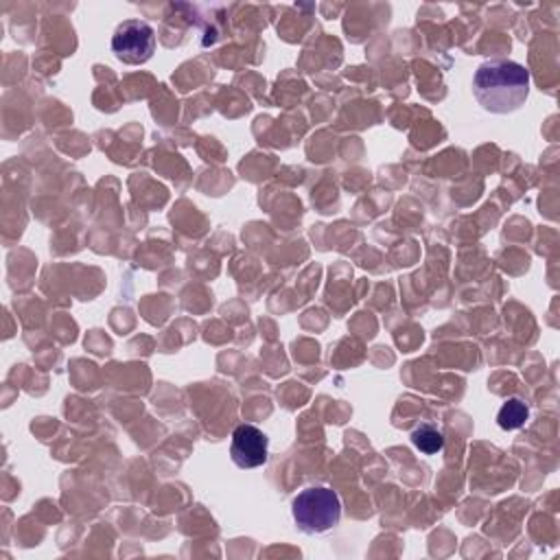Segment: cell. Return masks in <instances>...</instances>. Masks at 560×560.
I'll list each match as a JSON object with an SVG mask.
<instances>
[{
  "instance_id": "obj_5",
  "label": "cell",
  "mask_w": 560,
  "mask_h": 560,
  "mask_svg": "<svg viewBox=\"0 0 560 560\" xmlns=\"http://www.w3.org/2000/svg\"><path fill=\"white\" fill-rule=\"evenodd\" d=\"M527 418H529L527 405L521 398H508L497 413V424L503 431H514V429H521L527 422Z\"/></svg>"
},
{
  "instance_id": "obj_6",
  "label": "cell",
  "mask_w": 560,
  "mask_h": 560,
  "mask_svg": "<svg viewBox=\"0 0 560 560\" xmlns=\"http://www.w3.org/2000/svg\"><path fill=\"white\" fill-rule=\"evenodd\" d=\"M413 446L424 455H435L444 448V435L433 424H420L411 431Z\"/></svg>"
},
{
  "instance_id": "obj_3",
  "label": "cell",
  "mask_w": 560,
  "mask_h": 560,
  "mask_svg": "<svg viewBox=\"0 0 560 560\" xmlns=\"http://www.w3.org/2000/svg\"><path fill=\"white\" fill-rule=\"evenodd\" d=\"M112 50L122 63H144L155 52V31L142 20H125L112 35Z\"/></svg>"
},
{
  "instance_id": "obj_1",
  "label": "cell",
  "mask_w": 560,
  "mask_h": 560,
  "mask_svg": "<svg viewBox=\"0 0 560 560\" xmlns=\"http://www.w3.org/2000/svg\"><path fill=\"white\" fill-rule=\"evenodd\" d=\"M472 94L486 112H516L529 94V70L512 59L483 61L475 70Z\"/></svg>"
},
{
  "instance_id": "obj_4",
  "label": "cell",
  "mask_w": 560,
  "mask_h": 560,
  "mask_svg": "<svg viewBox=\"0 0 560 560\" xmlns=\"http://www.w3.org/2000/svg\"><path fill=\"white\" fill-rule=\"evenodd\" d=\"M230 457L238 468H258L269 457V438L256 424H238L232 431Z\"/></svg>"
},
{
  "instance_id": "obj_2",
  "label": "cell",
  "mask_w": 560,
  "mask_h": 560,
  "mask_svg": "<svg viewBox=\"0 0 560 560\" xmlns=\"http://www.w3.org/2000/svg\"><path fill=\"white\" fill-rule=\"evenodd\" d=\"M291 514L304 534H324L339 525L341 499L326 486H313L293 499Z\"/></svg>"
}]
</instances>
